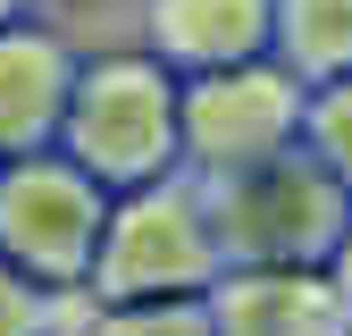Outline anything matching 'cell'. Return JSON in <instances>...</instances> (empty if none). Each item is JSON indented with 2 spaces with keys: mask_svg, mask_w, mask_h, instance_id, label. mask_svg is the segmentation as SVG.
Segmentation results:
<instances>
[{
  "mask_svg": "<svg viewBox=\"0 0 352 336\" xmlns=\"http://www.w3.org/2000/svg\"><path fill=\"white\" fill-rule=\"evenodd\" d=\"M327 286H336V311H344V336H352V219H344V235L327 252Z\"/></svg>",
  "mask_w": 352,
  "mask_h": 336,
  "instance_id": "13",
  "label": "cell"
},
{
  "mask_svg": "<svg viewBox=\"0 0 352 336\" xmlns=\"http://www.w3.org/2000/svg\"><path fill=\"white\" fill-rule=\"evenodd\" d=\"M67 76H76V42L42 17V9L0 25V160L42 151V143L59 135Z\"/></svg>",
  "mask_w": 352,
  "mask_h": 336,
  "instance_id": "6",
  "label": "cell"
},
{
  "mask_svg": "<svg viewBox=\"0 0 352 336\" xmlns=\"http://www.w3.org/2000/svg\"><path fill=\"white\" fill-rule=\"evenodd\" d=\"M51 151H67L101 193L168 177L176 168V67H160L143 42H84Z\"/></svg>",
  "mask_w": 352,
  "mask_h": 336,
  "instance_id": "1",
  "label": "cell"
},
{
  "mask_svg": "<svg viewBox=\"0 0 352 336\" xmlns=\"http://www.w3.org/2000/svg\"><path fill=\"white\" fill-rule=\"evenodd\" d=\"M269 59L302 93L352 76V0H269Z\"/></svg>",
  "mask_w": 352,
  "mask_h": 336,
  "instance_id": "9",
  "label": "cell"
},
{
  "mask_svg": "<svg viewBox=\"0 0 352 336\" xmlns=\"http://www.w3.org/2000/svg\"><path fill=\"white\" fill-rule=\"evenodd\" d=\"M67 311H76V303L42 294L34 277H17L9 261H0V336H51V328H67Z\"/></svg>",
  "mask_w": 352,
  "mask_h": 336,
  "instance_id": "12",
  "label": "cell"
},
{
  "mask_svg": "<svg viewBox=\"0 0 352 336\" xmlns=\"http://www.w3.org/2000/svg\"><path fill=\"white\" fill-rule=\"evenodd\" d=\"M285 143H302V84L269 51L235 59V67L176 76V168L227 177V168H252Z\"/></svg>",
  "mask_w": 352,
  "mask_h": 336,
  "instance_id": "5",
  "label": "cell"
},
{
  "mask_svg": "<svg viewBox=\"0 0 352 336\" xmlns=\"http://www.w3.org/2000/svg\"><path fill=\"white\" fill-rule=\"evenodd\" d=\"M135 42L176 76L235 67L269 51V0H135Z\"/></svg>",
  "mask_w": 352,
  "mask_h": 336,
  "instance_id": "7",
  "label": "cell"
},
{
  "mask_svg": "<svg viewBox=\"0 0 352 336\" xmlns=\"http://www.w3.org/2000/svg\"><path fill=\"white\" fill-rule=\"evenodd\" d=\"M42 9V0H0V25H9V17H34Z\"/></svg>",
  "mask_w": 352,
  "mask_h": 336,
  "instance_id": "14",
  "label": "cell"
},
{
  "mask_svg": "<svg viewBox=\"0 0 352 336\" xmlns=\"http://www.w3.org/2000/svg\"><path fill=\"white\" fill-rule=\"evenodd\" d=\"M201 303L210 336H344L327 269H218Z\"/></svg>",
  "mask_w": 352,
  "mask_h": 336,
  "instance_id": "8",
  "label": "cell"
},
{
  "mask_svg": "<svg viewBox=\"0 0 352 336\" xmlns=\"http://www.w3.org/2000/svg\"><path fill=\"white\" fill-rule=\"evenodd\" d=\"M201 202H210V235L227 269H327L352 219V193L302 143L252 168H227V177H201Z\"/></svg>",
  "mask_w": 352,
  "mask_h": 336,
  "instance_id": "3",
  "label": "cell"
},
{
  "mask_svg": "<svg viewBox=\"0 0 352 336\" xmlns=\"http://www.w3.org/2000/svg\"><path fill=\"white\" fill-rule=\"evenodd\" d=\"M227 269L210 235V202L193 168L118 185L93 235V269H84L76 303H160V294H210V277Z\"/></svg>",
  "mask_w": 352,
  "mask_h": 336,
  "instance_id": "2",
  "label": "cell"
},
{
  "mask_svg": "<svg viewBox=\"0 0 352 336\" xmlns=\"http://www.w3.org/2000/svg\"><path fill=\"white\" fill-rule=\"evenodd\" d=\"M51 336H67V328H51Z\"/></svg>",
  "mask_w": 352,
  "mask_h": 336,
  "instance_id": "15",
  "label": "cell"
},
{
  "mask_svg": "<svg viewBox=\"0 0 352 336\" xmlns=\"http://www.w3.org/2000/svg\"><path fill=\"white\" fill-rule=\"evenodd\" d=\"M302 151H311L327 177L352 193V76L311 84V93H302Z\"/></svg>",
  "mask_w": 352,
  "mask_h": 336,
  "instance_id": "11",
  "label": "cell"
},
{
  "mask_svg": "<svg viewBox=\"0 0 352 336\" xmlns=\"http://www.w3.org/2000/svg\"><path fill=\"white\" fill-rule=\"evenodd\" d=\"M67 336H210L201 294H160V303H76Z\"/></svg>",
  "mask_w": 352,
  "mask_h": 336,
  "instance_id": "10",
  "label": "cell"
},
{
  "mask_svg": "<svg viewBox=\"0 0 352 336\" xmlns=\"http://www.w3.org/2000/svg\"><path fill=\"white\" fill-rule=\"evenodd\" d=\"M109 193L84 177L67 151H17L0 160V261L17 277H34L42 294L76 303L84 269H93V235H101Z\"/></svg>",
  "mask_w": 352,
  "mask_h": 336,
  "instance_id": "4",
  "label": "cell"
}]
</instances>
